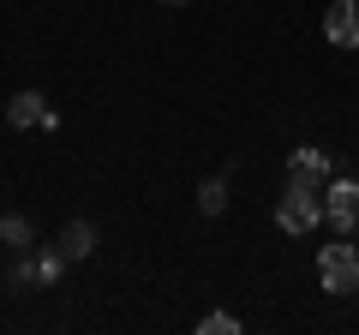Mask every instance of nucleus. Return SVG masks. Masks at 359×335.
Returning <instances> with one entry per match:
<instances>
[{"mask_svg": "<svg viewBox=\"0 0 359 335\" xmlns=\"http://www.w3.org/2000/svg\"><path fill=\"white\" fill-rule=\"evenodd\" d=\"M276 221H282L287 233H311L323 221V186L318 180H294L287 174V192L276 198Z\"/></svg>", "mask_w": 359, "mask_h": 335, "instance_id": "f257e3e1", "label": "nucleus"}, {"mask_svg": "<svg viewBox=\"0 0 359 335\" xmlns=\"http://www.w3.org/2000/svg\"><path fill=\"white\" fill-rule=\"evenodd\" d=\"M318 282H323V294H353L359 287V252L347 245V233L318 252Z\"/></svg>", "mask_w": 359, "mask_h": 335, "instance_id": "f03ea898", "label": "nucleus"}, {"mask_svg": "<svg viewBox=\"0 0 359 335\" xmlns=\"http://www.w3.org/2000/svg\"><path fill=\"white\" fill-rule=\"evenodd\" d=\"M323 221H335V233H359V180L323 186Z\"/></svg>", "mask_w": 359, "mask_h": 335, "instance_id": "7ed1b4c3", "label": "nucleus"}, {"mask_svg": "<svg viewBox=\"0 0 359 335\" xmlns=\"http://www.w3.org/2000/svg\"><path fill=\"white\" fill-rule=\"evenodd\" d=\"M323 36L335 48H359V0H330L323 6Z\"/></svg>", "mask_w": 359, "mask_h": 335, "instance_id": "20e7f679", "label": "nucleus"}, {"mask_svg": "<svg viewBox=\"0 0 359 335\" xmlns=\"http://www.w3.org/2000/svg\"><path fill=\"white\" fill-rule=\"evenodd\" d=\"M6 120H13V126H60V114L42 102V90H18L13 102H6Z\"/></svg>", "mask_w": 359, "mask_h": 335, "instance_id": "39448f33", "label": "nucleus"}, {"mask_svg": "<svg viewBox=\"0 0 359 335\" xmlns=\"http://www.w3.org/2000/svg\"><path fill=\"white\" fill-rule=\"evenodd\" d=\"M287 174H294V180H318V186H330V150H311V144H299V150L287 156Z\"/></svg>", "mask_w": 359, "mask_h": 335, "instance_id": "423d86ee", "label": "nucleus"}, {"mask_svg": "<svg viewBox=\"0 0 359 335\" xmlns=\"http://www.w3.org/2000/svg\"><path fill=\"white\" fill-rule=\"evenodd\" d=\"M90 252H96V228H90V221H66L60 228V258L78 264V258H90Z\"/></svg>", "mask_w": 359, "mask_h": 335, "instance_id": "0eeeda50", "label": "nucleus"}, {"mask_svg": "<svg viewBox=\"0 0 359 335\" xmlns=\"http://www.w3.org/2000/svg\"><path fill=\"white\" fill-rule=\"evenodd\" d=\"M0 240L13 245V252H30V240H36V228H30L25 216H6V221H0Z\"/></svg>", "mask_w": 359, "mask_h": 335, "instance_id": "6e6552de", "label": "nucleus"}, {"mask_svg": "<svg viewBox=\"0 0 359 335\" xmlns=\"http://www.w3.org/2000/svg\"><path fill=\"white\" fill-rule=\"evenodd\" d=\"M198 210H204V216H222V210H228V186L204 180V186H198Z\"/></svg>", "mask_w": 359, "mask_h": 335, "instance_id": "1a4fd4ad", "label": "nucleus"}, {"mask_svg": "<svg viewBox=\"0 0 359 335\" xmlns=\"http://www.w3.org/2000/svg\"><path fill=\"white\" fill-rule=\"evenodd\" d=\"M198 329H204V335H240V317H228V311H204Z\"/></svg>", "mask_w": 359, "mask_h": 335, "instance_id": "9d476101", "label": "nucleus"}, {"mask_svg": "<svg viewBox=\"0 0 359 335\" xmlns=\"http://www.w3.org/2000/svg\"><path fill=\"white\" fill-rule=\"evenodd\" d=\"M60 264H66V258H36V282H54V275H60Z\"/></svg>", "mask_w": 359, "mask_h": 335, "instance_id": "9b49d317", "label": "nucleus"}, {"mask_svg": "<svg viewBox=\"0 0 359 335\" xmlns=\"http://www.w3.org/2000/svg\"><path fill=\"white\" fill-rule=\"evenodd\" d=\"M162 6H186V0H162Z\"/></svg>", "mask_w": 359, "mask_h": 335, "instance_id": "f8f14e48", "label": "nucleus"}]
</instances>
